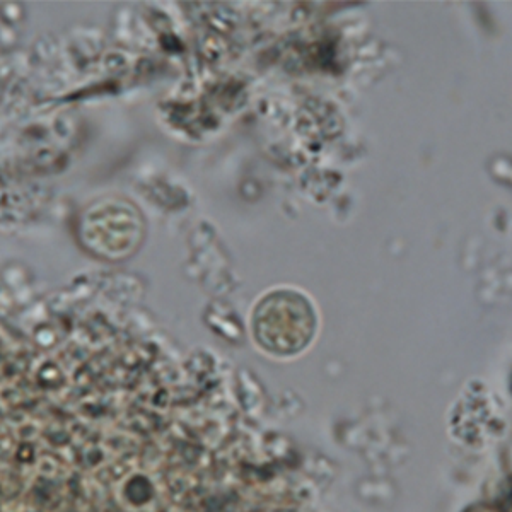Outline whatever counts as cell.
<instances>
[{"label": "cell", "mask_w": 512, "mask_h": 512, "mask_svg": "<svg viewBox=\"0 0 512 512\" xmlns=\"http://www.w3.org/2000/svg\"><path fill=\"white\" fill-rule=\"evenodd\" d=\"M284 320H277L265 309L258 313V335L268 349L279 350V354H292L308 342L313 335L315 321L313 309L301 296L277 297Z\"/></svg>", "instance_id": "1"}]
</instances>
